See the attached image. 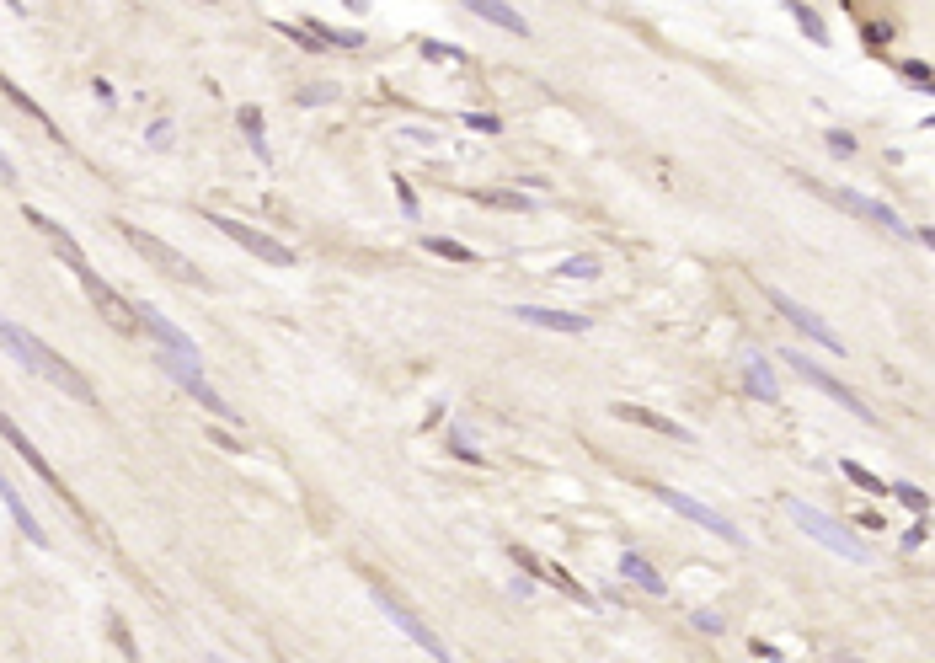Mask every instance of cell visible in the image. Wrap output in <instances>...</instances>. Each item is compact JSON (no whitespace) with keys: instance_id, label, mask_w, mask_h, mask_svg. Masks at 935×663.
Instances as JSON below:
<instances>
[{"instance_id":"cell-1","label":"cell","mask_w":935,"mask_h":663,"mask_svg":"<svg viewBox=\"0 0 935 663\" xmlns=\"http://www.w3.org/2000/svg\"><path fill=\"white\" fill-rule=\"evenodd\" d=\"M22 214H27V220H33V225L43 230V236H49V241L59 246V262H65V268L75 273V279H81V289H86V300H91V305H97V311H102V321H107V327H113V332H123V337H134V332H139V316H134V305L123 300L118 289L107 284L102 273H97V268H91V262L81 257V246L70 241V230H59L54 220H43L38 209H22Z\"/></svg>"},{"instance_id":"cell-2","label":"cell","mask_w":935,"mask_h":663,"mask_svg":"<svg viewBox=\"0 0 935 663\" xmlns=\"http://www.w3.org/2000/svg\"><path fill=\"white\" fill-rule=\"evenodd\" d=\"M0 343H6V353L11 359H22L27 369H33V375H43L49 385H59V391L70 396V402H86V407H97V391H91V380L81 375V369H75L65 353H54L49 343H43V337H33L27 327H17V321H6L0 316Z\"/></svg>"},{"instance_id":"cell-3","label":"cell","mask_w":935,"mask_h":663,"mask_svg":"<svg viewBox=\"0 0 935 663\" xmlns=\"http://www.w3.org/2000/svg\"><path fill=\"white\" fill-rule=\"evenodd\" d=\"M786 514H791V524H797L802 535H813L818 546H829L834 557H845V562H871V546L866 541H855V535L845 530V524H834L829 514H818L807 498H786Z\"/></svg>"},{"instance_id":"cell-4","label":"cell","mask_w":935,"mask_h":663,"mask_svg":"<svg viewBox=\"0 0 935 663\" xmlns=\"http://www.w3.org/2000/svg\"><path fill=\"white\" fill-rule=\"evenodd\" d=\"M113 230L134 246L139 257L150 262L155 273H171L177 284H193V289H204V284H209V279H204V268H198V262H187L177 246H166L161 236H150V230H139V225H129V220H113Z\"/></svg>"},{"instance_id":"cell-5","label":"cell","mask_w":935,"mask_h":663,"mask_svg":"<svg viewBox=\"0 0 935 663\" xmlns=\"http://www.w3.org/2000/svg\"><path fill=\"white\" fill-rule=\"evenodd\" d=\"M647 492H652V498H658V503H668V508H674V514H684L690 524H700V530H706V535H716V541H727V546H743V530H738V524H732V519H722V514H716V508H706L700 498H690V492H674V487H647Z\"/></svg>"},{"instance_id":"cell-6","label":"cell","mask_w":935,"mask_h":663,"mask_svg":"<svg viewBox=\"0 0 935 663\" xmlns=\"http://www.w3.org/2000/svg\"><path fill=\"white\" fill-rule=\"evenodd\" d=\"M0 439H6V444H11V450H17V455L27 460V466H33V476H38V482H43V487H54V492H59V498H65V508H70V514H75V519H81V524H86V508H81V498H75V492H70L65 482H59V471H54V466H49V460H43V455L33 450V439H27V434H22V428H17V423H11V418H6V412H0Z\"/></svg>"},{"instance_id":"cell-7","label":"cell","mask_w":935,"mask_h":663,"mask_svg":"<svg viewBox=\"0 0 935 663\" xmlns=\"http://www.w3.org/2000/svg\"><path fill=\"white\" fill-rule=\"evenodd\" d=\"M374 605H380V610H385V621H391V626H401V631H407V637H412L417 647H423V653H428L433 663H455V653H449V647L439 642V631H433V626H423V621H417V615H412L407 605H401V599H396V594H385V589H374Z\"/></svg>"},{"instance_id":"cell-8","label":"cell","mask_w":935,"mask_h":663,"mask_svg":"<svg viewBox=\"0 0 935 663\" xmlns=\"http://www.w3.org/2000/svg\"><path fill=\"white\" fill-rule=\"evenodd\" d=\"M209 225H214V230H225L230 241H241V246H246V252H252V257L273 262V268H289V262H294V252H289V246L278 241V236H268V230H252V225L230 220V214H209Z\"/></svg>"},{"instance_id":"cell-9","label":"cell","mask_w":935,"mask_h":663,"mask_svg":"<svg viewBox=\"0 0 935 663\" xmlns=\"http://www.w3.org/2000/svg\"><path fill=\"white\" fill-rule=\"evenodd\" d=\"M786 364H791V369H797V375H807V380H813V385H818V391H823V396H829V402H839V407H845V412H855V418H861V423H877V412H871V407H866V402H861V396H855V391H850V385H845V380H834V375H829V369H818L813 359H807V353H786Z\"/></svg>"},{"instance_id":"cell-10","label":"cell","mask_w":935,"mask_h":663,"mask_svg":"<svg viewBox=\"0 0 935 663\" xmlns=\"http://www.w3.org/2000/svg\"><path fill=\"white\" fill-rule=\"evenodd\" d=\"M770 305H775V311H781V316L791 321V327H802V332L813 337L818 348H829V353H850V343H839V332L829 327V321H823L818 311H807V305H797V300L786 295V289H770Z\"/></svg>"},{"instance_id":"cell-11","label":"cell","mask_w":935,"mask_h":663,"mask_svg":"<svg viewBox=\"0 0 935 663\" xmlns=\"http://www.w3.org/2000/svg\"><path fill=\"white\" fill-rule=\"evenodd\" d=\"M134 316H139V327H145L155 343L166 348V359H177V364H187V369H198V348H193V337H187L182 327H171V321L155 311V305H134Z\"/></svg>"},{"instance_id":"cell-12","label":"cell","mask_w":935,"mask_h":663,"mask_svg":"<svg viewBox=\"0 0 935 663\" xmlns=\"http://www.w3.org/2000/svg\"><path fill=\"white\" fill-rule=\"evenodd\" d=\"M166 369H171V380H177V385H182V391H187V396H193V402H204V407L214 412V418H236V412H230V407H225V396H220V391H214V385H209L204 375H198V369H187V364H177V359H166Z\"/></svg>"},{"instance_id":"cell-13","label":"cell","mask_w":935,"mask_h":663,"mask_svg":"<svg viewBox=\"0 0 935 663\" xmlns=\"http://www.w3.org/2000/svg\"><path fill=\"white\" fill-rule=\"evenodd\" d=\"M839 204H845V209H855V214H866V220H871V225H882L887 236H914V230L903 225L898 214H893V209L882 204V198H866V193H855V188H845V193H839Z\"/></svg>"},{"instance_id":"cell-14","label":"cell","mask_w":935,"mask_h":663,"mask_svg":"<svg viewBox=\"0 0 935 663\" xmlns=\"http://www.w3.org/2000/svg\"><path fill=\"white\" fill-rule=\"evenodd\" d=\"M519 321L529 327H545V332H567V337H583L594 321L578 316V311H545V305H519Z\"/></svg>"},{"instance_id":"cell-15","label":"cell","mask_w":935,"mask_h":663,"mask_svg":"<svg viewBox=\"0 0 935 663\" xmlns=\"http://www.w3.org/2000/svg\"><path fill=\"white\" fill-rule=\"evenodd\" d=\"M615 418L620 423H636V428H652V434H663V439H684V444H695V434L684 423L674 418H663V412H647V407H631V402H615Z\"/></svg>"},{"instance_id":"cell-16","label":"cell","mask_w":935,"mask_h":663,"mask_svg":"<svg viewBox=\"0 0 935 663\" xmlns=\"http://www.w3.org/2000/svg\"><path fill=\"white\" fill-rule=\"evenodd\" d=\"M0 503H6V514L17 519V530L27 535V541H33V546H49V535H43V524L33 519V508H27V503H22V492L11 487V476H6V466H0Z\"/></svg>"},{"instance_id":"cell-17","label":"cell","mask_w":935,"mask_h":663,"mask_svg":"<svg viewBox=\"0 0 935 663\" xmlns=\"http://www.w3.org/2000/svg\"><path fill=\"white\" fill-rule=\"evenodd\" d=\"M513 562H519V567H529V573H540L545 583H556V589H561V594H572V599H578V605H594V599H588V589H583V583L572 578V573H561V567H551V562H540V557H529V551H513Z\"/></svg>"},{"instance_id":"cell-18","label":"cell","mask_w":935,"mask_h":663,"mask_svg":"<svg viewBox=\"0 0 935 663\" xmlns=\"http://www.w3.org/2000/svg\"><path fill=\"white\" fill-rule=\"evenodd\" d=\"M465 6H471V17L503 27V33H513V38H529V22H524L513 6H497V0H465Z\"/></svg>"},{"instance_id":"cell-19","label":"cell","mask_w":935,"mask_h":663,"mask_svg":"<svg viewBox=\"0 0 935 663\" xmlns=\"http://www.w3.org/2000/svg\"><path fill=\"white\" fill-rule=\"evenodd\" d=\"M620 573H626L631 583H642L647 594H668V583H663V573L652 567L642 551H620Z\"/></svg>"},{"instance_id":"cell-20","label":"cell","mask_w":935,"mask_h":663,"mask_svg":"<svg viewBox=\"0 0 935 663\" xmlns=\"http://www.w3.org/2000/svg\"><path fill=\"white\" fill-rule=\"evenodd\" d=\"M743 380H748V391H754L759 402H775V396H781V385H775V369L759 359V353H748V359H743Z\"/></svg>"},{"instance_id":"cell-21","label":"cell","mask_w":935,"mask_h":663,"mask_svg":"<svg viewBox=\"0 0 935 663\" xmlns=\"http://www.w3.org/2000/svg\"><path fill=\"white\" fill-rule=\"evenodd\" d=\"M241 129H246V140H252L257 156L268 161V140H262V113H257V107H241Z\"/></svg>"},{"instance_id":"cell-22","label":"cell","mask_w":935,"mask_h":663,"mask_svg":"<svg viewBox=\"0 0 935 663\" xmlns=\"http://www.w3.org/2000/svg\"><path fill=\"white\" fill-rule=\"evenodd\" d=\"M428 252H439V257H449V262H476V252H471V246L444 241V236H428Z\"/></svg>"},{"instance_id":"cell-23","label":"cell","mask_w":935,"mask_h":663,"mask_svg":"<svg viewBox=\"0 0 935 663\" xmlns=\"http://www.w3.org/2000/svg\"><path fill=\"white\" fill-rule=\"evenodd\" d=\"M561 279H599V257H572V262H561Z\"/></svg>"},{"instance_id":"cell-24","label":"cell","mask_w":935,"mask_h":663,"mask_svg":"<svg viewBox=\"0 0 935 663\" xmlns=\"http://www.w3.org/2000/svg\"><path fill=\"white\" fill-rule=\"evenodd\" d=\"M791 17H797V27H802V33L813 38V43H829V33H823V22H818L807 6H791Z\"/></svg>"},{"instance_id":"cell-25","label":"cell","mask_w":935,"mask_h":663,"mask_svg":"<svg viewBox=\"0 0 935 663\" xmlns=\"http://www.w3.org/2000/svg\"><path fill=\"white\" fill-rule=\"evenodd\" d=\"M839 471H845V476H850V482H861L866 492H882V482H877V476H871L866 466H855V460H839Z\"/></svg>"},{"instance_id":"cell-26","label":"cell","mask_w":935,"mask_h":663,"mask_svg":"<svg viewBox=\"0 0 935 663\" xmlns=\"http://www.w3.org/2000/svg\"><path fill=\"white\" fill-rule=\"evenodd\" d=\"M481 204H503V209H524V198L519 193H476Z\"/></svg>"},{"instance_id":"cell-27","label":"cell","mask_w":935,"mask_h":663,"mask_svg":"<svg viewBox=\"0 0 935 663\" xmlns=\"http://www.w3.org/2000/svg\"><path fill=\"white\" fill-rule=\"evenodd\" d=\"M893 492H898V498L914 508V514H925V492H919V487H893Z\"/></svg>"},{"instance_id":"cell-28","label":"cell","mask_w":935,"mask_h":663,"mask_svg":"<svg viewBox=\"0 0 935 663\" xmlns=\"http://www.w3.org/2000/svg\"><path fill=\"white\" fill-rule=\"evenodd\" d=\"M465 123H471V129H481V134H497V129H503V123L487 118V113H476V118H465Z\"/></svg>"},{"instance_id":"cell-29","label":"cell","mask_w":935,"mask_h":663,"mask_svg":"<svg viewBox=\"0 0 935 663\" xmlns=\"http://www.w3.org/2000/svg\"><path fill=\"white\" fill-rule=\"evenodd\" d=\"M829 145L839 150V156H850V150H855V140H850V134H829Z\"/></svg>"},{"instance_id":"cell-30","label":"cell","mask_w":935,"mask_h":663,"mask_svg":"<svg viewBox=\"0 0 935 663\" xmlns=\"http://www.w3.org/2000/svg\"><path fill=\"white\" fill-rule=\"evenodd\" d=\"M903 75H909V81H919V86H930V70H925V65H903Z\"/></svg>"},{"instance_id":"cell-31","label":"cell","mask_w":935,"mask_h":663,"mask_svg":"<svg viewBox=\"0 0 935 663\" xmlns=\"http://www.w3.org/2000/svg\"><path fill=\"white\" fill-rule=\"evenodd\" d=\"M0 182H17V172H11V156L0 150Z\"/></svg>"},{"instance_id":"cell-32","label":"cell","mask_w":935,"mask_h":663,"mask_svg":"<svg viewBox=\"0 0 935 663\" xmlns=\"http://www.w3.org/2000/svg\"><path fill=\"white\" fill-rule=\"evenodd\" d=\"M209 663H225V658H209Z\"/></svg>"}]
</instances>
